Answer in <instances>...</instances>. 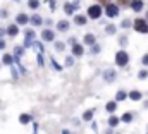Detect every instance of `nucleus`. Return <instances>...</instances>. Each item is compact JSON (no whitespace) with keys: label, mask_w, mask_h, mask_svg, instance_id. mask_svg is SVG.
<instances>
[{"label":"nucleus","mask_w":148,"mask_h":134,"mask_svg":"<svg viewBox=\"0 0 148 134\" xmlns=\"http://www.w3.org/2000/svg\"><path fill=\"white\" fill-rule=\"evenodd\" d=\"M134 29L140 33H148V24L145 19H136L134 21Z\"/></svg>","instance_id":"nucleus-1"},{"label":"nucleus","mask_w":148,"mask_h":134,"mask_svg":"<svg viewBox=\"0 0 148 134\" xmlns=\"http://www.w3.org/2000/svg\"><path fill=\"white\" fill-rule=\"evenodd\" d=\"M100 14H102L100 5H91V7L88 9V16H90V17H93V19H98V17H100Z\"/></svg>","instance_id":"nucleus-2"},{"label":"nucleus","mask_w":148,"mask_h":134,"mask_svg":"<svg viewBox=\"0 0 148 134\" xmlns=\"http://www.w3.org/2000/svg\"><path fill=\"white\" fill-rule=\"evenodd\" d=\"M115 62H117V66H126L127 64V53L126 52H119L117 55H115Z\"/></svg>","instance_id":"nucleus-3"},{"label":"nucleus","mask_w":148,"mask_h":134,"mask_svg":"<svg viewBox=\"0 0 148 134\" xmlns=\"http://www.w3.org/2000/svg\"><path fill=\"white\" fill-rule=\"evenodd\" d=\"M105 12H107V16L115 17V16L119 14V9H117V5H114V3H107V9H105Z\"/></svg>","instance_id":"nucleus-4"},{"label":"nucleus","mask_w":148,"mask_h":134,"mask_svg":"<svg viewBox=\"0 0 148 134\" xmlns=\"http://www.w3.org/2000/svg\"><path fill=\"white\" fill-rule=\"evenodd\" d=\"M131 7L138 12V10H141V9H143V2H141V0H134V2H131Z\"/></svg>","instance_id":"nucleus-5"},{"label":"nucleus","mask_w":148,"mask_h":134,"mask_svg":"<svg viewBox=\"0 0 148 134\" xmlns=\"http://www.w3.org/2000/svg\"><path fill=\"white\" fill-rule=\"evenodd\" d=\"M73 53L74 55H83V46H81V45H74L73 46Z\"/></svg>","instance_id":"nucleus-6"},{"label":"nucleus","mask_w":148,"mask_h":134,"mask_svg":"<svg viewBox=\"0 0 148 134\" xmlns=\"http://www.w3.org/2000/svg\"><path fill=\"white\" fill-rule=\"evenodd\" d=\"M43 40H47V41H50V40H53V33L52 31H43Z\"/></svg>","instance_id":"nucleus-7"},{"label":"nucleus","mask_w":148,"mask_h":134,"mask_svg":"<svg viewBox=\"0 0 148 134\" xmlns=\"http://www.w3.org/2000/svg\"><path fill=\"white\" fill-rule=\"evenodd\" d=\"M57 28H59L60 31H64V29H67V28H69V23H67V21H60Z\"/></svg>","instance_id":"nucleus-8"},{"label":"nucleus","mask_w":148,"mask_h":134,"mask_svg":"<svg viewBox=\"0 0 148 134\" xmlns=\"http://www.w3.org/2000/svg\"><path fill=\"white\" fill-rule=\"evenodd\" d=\"M84 43H88V45L95 43V36H93V34H86V36H84Z\"/></svg>","instance_id":"nucleus-9"},{"label":"nucleus","mask_w":148,"mask_h":134,"mask_svg":"<svg viewBox=\"0 0 148 134\" xmlns=\"http://www.w3.org/2000/svg\"><path fill=\"white\" fill-rule=\"evenodd\" d=\"M17 23H19V24H24V23H28V17H26L24 14H19V16H17Z\"/></svg>","instance_id":"nucleus-10"},{"label":"nucleus","mask_w":148,"mask_h":134,"mask_svg":"<svg viewBox=\"0 0 148 134\" xmlns=\"http://www.w3.org/2000/svg\"><path fill=\"white\" fill-rule=\"evenodd\" d=\"M129 96H131L133 100H140V98H141V93H140V91H131Z\"/></svg>","instance_id":"nucleus-11"},{"label":"nucleus","mask_w":148,"mask_h":134,"mask_svg":"<svg viewBox=\"0 0 148 134\" xmlns=\"http://www.w3.org/2000/svg\"><path fill=\"white\" fill-rule=\"evenodd\" d=\"M76 23H77V24H84V23H86V17H83V16H76Z\"/></svg>","instance_id":"nucleus-12"},{"label":"nucleus","mask_w":148,"mask_h":134,"mask_svg":"<svg viewBox=\"0 0 148 134\" xmlns=\"http://www.w3.org/2000/svg\"><path fill=\"white\" fill-rule=\"evenodd\" d=\"M38 5H40V2H38V0H29V7H31V9H36Z\"/></svg>","instance_id":"nucleus-13"},{"label":"nucleus","mask_w":148,"mask_h":134,"mask_svg":"<svg viewBox=\"0 0 148 134\" xmlns=\"http://www.w3.org/2000/svg\"><path fill=\"white\" fill-rule=\"evenodd\" d=\"M107 110H109V112H114V110H115V103H114V101L107 103Z\"/></svg>","instance_id":"nucleus-14"},{"label":"nucleus","mask_w":148,"mask_h":134,"mask_svg":"<svg viewBox=\"0 0 148 134\" xmlns=\"http://www.w3.org/2000/svg\"><path fill=\"white\" fill-rule=\"evenodd\" d=\"M16 33H17V28H16V26H10V28H9V34H10V36H14Z\"/></svg>","instance_id":"nucleus-15"},{"label":"nucleus","mask_w":148,"mask_h":134,"mask_svg":"<svg viewBox=\"0 0 148 134\" xmlns=\"http://www.w3.org/2000/svg\"><path fill=\"white\" fill-rule=\"evenodd\" d=\"M31 23H33V24H40V23H41V19H40V16H33V19H31Z\"/></svg>","instance_id":"nucleus-16"},{"label":"nucleus","mask_w":148,"mask_h":134,"mask_svg":"<svg viewBox=\"0 0 148 134\" xmlns=\"http://www.w3.org/2000/svg\"><path fill=\"white\" fill-rule=\"evenodd\" d=\"M131 119H133V115H131V113H126V115L122 117V120H124V122H131Z\"/></svg>","instance_id":"nucleus-17"},{"label":"nucleus","mask_w":148,"mask_h":134,"mask_svg":"<svg viewBox=\"0 0 148 134\" xmlns=\"http://www.w3.org/2000/svg\"><path fill=\"white\" fill-rule=\"evenodd\" d=\"M124 98H126V93L124 91H119L117 93V100H124Z\"/></svg>","instance_id":"nucleus-18"},{"label":"nucleus","mask_w":148,"mask_h":134,"mask_svg":"<svg viewBox=\"0 0 148 134\" xmlns=\"http://www.w3.org/2000/svg\"><path fill=\"white\" fill-rule=\"evenodd\" d=\"M91 117H93V112H91V110H88V112L84 113V119H86V120H90Z\"/></svg>","instance_id":"nucleus-19"},{"label":"nucleus","mask_w":148,"mask_h":134,"mask_svg":"<svg viewBox=\"0 0 148 134\" xmlns=\"http://www.w3.org/2000/svg\"><path fill=\"white\" fill-rule=\"evenodd\" d=\"M3 62H5V64H10V62H12V57H10V55H5V57H3Z\"/></svg>","instance_id":"nucleus-20"},{"label":"nucleus","mask_w":148,"mask_h":134,"mask_svg":"<svg viewBox=\"0 0 148 134\" xmlns=\"http://www.w3.org/2000/svg\"><path fill=\"white\" fill-rule=\"evenodd\" d=\"M21 122H23V124L29 122V115H23V117H21Z\"/></svg>","instance_id":"nucleus-21"},{"label":"nucleus","mask_w":148,"mask_h":134,"mask_svg":"<svg viewBox=\"0 0 148 134\" xmlns=\"http://www.w3.org/2000/svg\"><path fill=\"white\" fill-rule=\"evenodd\" d=\"M107 33H115V28H114V26H107Z\"/></svg>","instance_id":"nucleus-22"},{"label":"nucleus","mask_w":148,"mask_h":134,"mask_svg":"<svg viewBox=\"0 0 148 134\" xmlns=\"http://www.w3.org/2000/svg\"><path fill=\"white\" fill-rule=\"evenodd\" d=\"M64 9H66V12H67V14H69V12H73V5H66V7H64Z\"/></svg>","instance_id":"nucleus-23"},{"label":"nucleus","mask_w":148,"mask_h":134,"mask_svg":"<svg viewBox=\"0 0 148 134\" xmlns=\"http://www.w3.org/2000/svg\"><path fill=\"white\" fill-rule=\"evenodd\" d=\"M109 122H110V126H115V124H117V119H115V117H110Z\"/></svg>","instance_id":"nucleus-24"},{"label":"nucleus","mask_w":148,"mask_h":134,"mask_svg":"<svg viewBox=\"0 0 148 134\" xmlns=\"http://www.w3.org/2000/svg\"><path fill=\"white\" fill-rule=\"evenodd\" d=\"M117 2L122 3V5H127V3H129V0H117Z\"/></svg>","instance_id":"nucleus-25"},{"label":"nucleus","mask_w":148,"mask_h":134,"mask_svg":"<svg viewBox=\"0 0 148 134\" xmlns=\"http://www.w3.org/2000/svg\"><path fill=\"white\" fill-rule=\"evenodd\" d=\"M140 77H147V70H141L140 72Z\"/></svg>","instance_id":"nucleus-26"},{"label":"nucleus","mask_w":148,"mask_h":134,"mask_svg":"<svg viewBox=\"0 0 148 134\" xmlns=\"http://www.w3.org/2000/svg\"><path fill=\"white\" fill-rule=\"evenodd\" d=\"M143 64H145V66H148V55H145V57H143Z\"/></svg>","instance_id":"nucleus-27"},{"label":"nucleus","mask_w":148,"mask_h":134,"mask_svg":"<svg viewBox=\"0 0 148 134\" xmlns=\"http://www.w3.org/2000/svg\"><path fill=\"white\" fill-rule=\"evenodd\" d=\"M0 48H3V41H0Z\"/></svg>","instance_id":"nucleus-28"},{"label":"nucleus","mask_w":148,"mask_h":134,"mask_svg":"<svg viewBox=\"0 0 148 134\" xmlns=\"http://www.w3.org/2000/svg\"><path fill=\"white\" fill-rule=\"evenodd\" d=\"M102 2H109V0H102Z\"/></svg>","instance_id":"nucleus-29"},{"label":"nucleus","mask_w":148,"mask_h":134,"mask_svg":"<svg viewBox=\"0 0 148 134\" xmlns=\"http://www.w3.org/2000/svg\"><path fill=\"white\" fill-rule=\"evenodd\" d=\"M147 17H148V12H147Z\"/></svg>","instance_id":"nucleus-30"}]
</instances>
